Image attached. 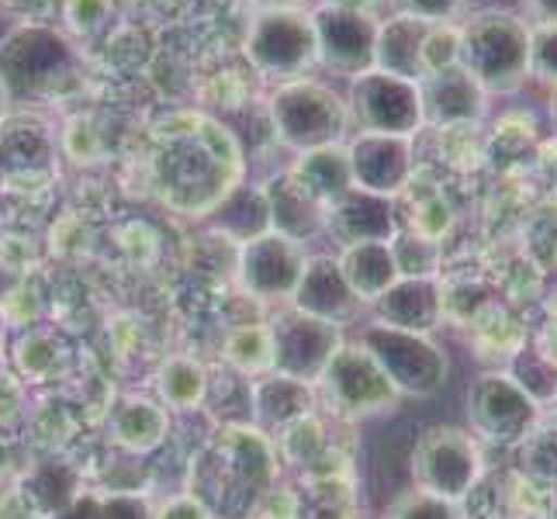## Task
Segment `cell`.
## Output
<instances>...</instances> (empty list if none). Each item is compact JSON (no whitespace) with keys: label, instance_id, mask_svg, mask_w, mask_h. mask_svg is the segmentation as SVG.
Returning a JSON list of instances; mask_svg holds the SVG:
<instances>
[{"label":"cell","instance_id":"obj_1","mask_svg":"<svg viewBox=\"0 0 557 519\" xmlns=\"http://www.w3.org/2000/svg\"><path fill=\"white\" fill-rule=\"evenodd\" d=\"M157 181L166 205L205 215L239 177V146L208 119H181L157 132Z\"/></svg>","mask_w":557,"mask_h":519},{"label":"cell","instance_id":"obj_2","mask_svg":"<svg viewBox=\"0 0 557 519\" xmlns=\"http://www.w3.org/2000/svg\"><path fill=\"white\" fill-rule=\"evenodd\" d=\"M460 66L482 90L516 94L530 76V25L512 11H478L460 22Z\"/></svg>","mask_w":557,"mask_h":519},{"label":"cell","instance_id":"obj_3","mask_svg":"<svg viewBox=\"0 0 557 519\" xmlns=\"http://www.w3.org/2000/svg\"><path fill=\"white\" fill-rule=\"evenodd\" d=\"M271 111V128L277 143H284L295 152H312L322 146L347 143L350 114L343 94L312 76H298V81H284L267 98Z\"/></svg>","mask_w":557,"mask_h":519},{"label":"cell","instance_id":"obj_4","mask_svg":"<svg viewBox=\"0 0 557 519\" xmlns=\"http://www.w3.org/2000/svg\"><path fill=\"white\" fill-rule=\"evenodd\" d=\"M398 398L401 395L392 378L360 343H343L315 381V401H322L325 412L343 422L392 412Z\"/></svg>","mask_w":557,"mask_h":519},{"label":"cell","instance_id":"obj_5","mask_svg":"<svg viewBox=\"0 0 557 519\" xmlns=\"http://www.w3.org/2000/svg\"><path fill=\"white\" fill-rule=\"evenodd\" d=\"M73 66V42L55 25H17L0 42V81L8 84L11 98L52 94Z\"/></svg>","mask_w":557,"mask_h":519},{"label":"cell","instance_id":"obj_6","mask_svg":"<svg viewBox=\"0 0 557 519\" xmlns=\"http://www.w3.org/2000/svg\"><path fill=\"white\" fill-rule=\"evenodd\" d=\"M488 474L482 444L457 427H430L412 447V482L419 492L465 503L471 489Z\"/></svg>","mask_w":557,"mask_h":519},{"label":"cell","instance_id":"obj_7","mask_svg":"<svg viewBox=\"0 0 557 519\" xmlns=\"http://www.w3.org/2000/svg\"><path fill=\"white\" fill-rule=\"evenodd\" d=\"M243 55L267 81H298L319 66L312 11H257L246 32Z\"/></svg>","mask_w":557,"mask_h":519},{"label":"cell","instance_id":"obj_8","mask_svg":"<svg viewBox=\"0 0 557 519\" xmlns=\"http://www.w3.org/2000/svg\"><path fill=\"white\" fill-rule=\"evenodd\" d=\"M357 343L381 363V371L392 378L398 395L430 398L447 384L450 360L444 354V346H436L430 336L371 322Z\"/></svg>","mask_w":557,"mask_h":519},{"label":"cell","instance_id":"obj_9","mask_svg":"<svg viewBox=\"0 0 557 519\" xmlns=\"http://www.w3.org/2000/svg\"><path fill=\"white\" fill-rule=\"evenodd\" d=\"M544 419V409L503 368L485 371L468 388V433L478 444L516 447Z\"/></svg>","mask_w":557,"mask_h":519},{"label":"cell","instance_id":"obj_10","mask_svg":"<svg viewBox=\"0 0 557 519\" xmlns=\"http://www.w3.org/2000/svg\"><path fill=\"white\" fill-rule=\"evenodd\" d=\"M343 101H347L354 132L416 139V132L422 128V101L416 81H401V76L392 73L368 70L354 76Z\"/></svg>","mask_w":557,"mask_h":519},{"label":"cell","instance_id":"obj_11","mask_svg":"<svg viewBox=\"0 0 557 519\" xmlns=\"http://www.w3.org/2000/svg\"><path fill=\"white\" fill-rule=\"evenodd\" d=\"M315 25V49L319 66L336 76H360L374 70V46H377V17L368 11H347L319 4L312 11Z\"/></svg>","mask_w":557,"mask_h":519},{"label":"cell","instance_id":"obj_12","mask_svg":"<svg viewBox=\"0 0 557 519\" xmlns=\"http://www.w3.org/2000/svg\"><path fill=\"white\" fill-rule=\"evenodd\" d=\"M305 257L301 243L287 239L274 228L253 236V239H243L239 246V257H236V271L239 281L249 292V298L257 301H274V298H287L292 301L298 292V281L305 274Z\"/></svg>","mask_w":557,"mask_h":519},{"label":"cell","instance_id":"obj_13","mask_svg":"<svg viewBox=\"0 0 557 519\" xmlns=\"http://www.w3.org/2000/svg\"><path fill=\"white\" fill-rule=\"evenodd\" d=\"M274 330V371L284 378H295L305 384H315L319 374L325 371V363L333 360V354L343 346V333L339 325L305 316V312H292L281 322L271 325Z\"/></svg>","mask_w":557,"mask_h":519},{"label":"cell","instance_id":"obj_14","mask_svg":"<svg viewBox=\"0 0 557 519\" xmlns=\"http://www.w3.org/2000/svg\"><path fill=\"white\" fill-rule=\"evenodd\" d=\"M347 157H350L354 187L371 190V195H381V198L406 195L409 181L416 177L412 139L357 132V136L347 143Z\"/></svg>","mask_w":557,"mask_h":519},{"label":"cell","instance_id":"obj_15","mask_svg":"<svg viewBox=\"0 0 557 519\" xmlns=\"http://www.w3.org/2000/svg\"><path fill=\"white\" fill-rule=\"evenodd\" d=\"M419 101H422V128L426 125L433 128L478 125L488 111V94L465 66L422 76Z\"/></svg>","mask_w":557,"mask_h":519},{"label":"cell","instance_id":"obj_16","mask_svg":"<svg viewBox=\"0 0 557 519\" xmlns=\"http://www.w3.org/2000/svg\"><path fill=\"white\" fill-rule=\"evenodd\" d=\"M381 325L430 336L444 325V281L440 277H398L374 301Z\"/></svg>","mask_w":557,"mask_h":519},{"label":"cell","instance_id":"obj_17","mask_svg":"<svg viewBox=\"0 0 557 519\" xmlns=\"http://www.w3.org/2000/svg\"><path fill=\"white\" fill-rule=\"evenodd\" d=\"M325 228L343 243H392L398 233V215H395V201L371 195V190H347L336 205L325 211Z\"/></svg>","mask_w":557,"mask_h":519},{"label":"cell","instance_id":"obj_18","mask_svg":"<svg viewBox=\"0 0 557 519\" xmlns=\"http://www.w3.org/2000/svg\"><path fill=\"white\" fill-rule=\"evenodd\" d=\"M292 301L298 312L325 319V322L339 325V330L363 309L333 257H312L305 263V274L298 281V292Z\"/></svg>","mask_w":557,"mask_h":519},{"label":"cell","instance_id":"obj_19","mask_svg":"<svg viewBox=\"0 0 557 519\" xmlns=\"http://www.w3.org/2000/svg\"><path fill=\"white\" fill-rule=\"evenodd\" d=\"M263 205H267V215H271V228L287 239L305 243L325 233V208L315 198L305 195L292 173H281L277 181H271Z\"/></svg>","mask_w":557,"mask_h":519},{"label":"cell","instance_id":"obj_20","mask_svg":"<svg viewBox=\"0 0 557 519\" xmlns=\"http://www.w3.org/2000/svg\"><path fill=\"white\" fill-rule=\"evenodd\" d=\"M426 22H416L406 14H392L388 22L377 25L374 46V70L401 76V81H422V46H426Z\"/></svg>","mask_w":557,"mask_h":519},{"label":"cell","instance_id":"obj_21","mask_svg":"<svg viewBox=\"0 0 557 519\" xmlns=\"http://www.w3.org/2000/svg\"><path fill=\"white\" fill-rule=\"evenodd\" d=\"M301 184V190L309 198H315L325 211L336 205L347 190H354V173H350V157L347 143L339 146H322L312 152H298L295 166L287 170Z\"/></svg>","mask_w":557,"mask_h":519},{"label":"cell","instance_id":"obj_22","mask_svg":"<svg viewBox=\"0 0 557 519\" xmlns=\"http://www.w3.org/2000/svg\"><path fill=\"white\" fill-rule=\"evenodd\" d=\"M343 277L360 305H374L398 281V267L392 257V243H354L343 246L336 257Z\"/></svg>","mask_w":557,"mask_h":519},{"label":"cell","instance_id":"obj_23","mask_svg":"<svg viewBox=\"0 0 557 519\" xmlns=\"http://www.w3.org/2000/svg\"><path fill=\"white\" fill-rule=\"evenodd\" d=\"M111 422V440L119 444L122 450L132 454H146V450H157L163 444V436L170 430V416L163 406L149 398H125L119 409L108 412Z\"/></svg>","mask_w":557,"mask_h":519},{"label":"cell","instance_id":"obj_24","mask_svg":"<svg viewBox=\"0 0 557 519\" xmlns=\"http://www.w3.org/2000/svg\"><path fill=\"white\" fill-rule=\"evenodd\" d=\"M157 392L166 409H177V412L201 409V401L208 398V374L201 368V360L187 354L166 357L157 371Z\"/></svg>","mask_w":557,"mask_h":519},{"label":"cell","instance_id":"obj_25","mask_svg":"<svg viewBox=\"0 0 557 519\" xmlns=\"http://www.w3.org/2000/svg\"><path fill=\"white\" fill-rule=\"evenodd\" d=\"M225 363H233L239 374H267L274 371V330L263 322H239L225 333L222 343Z\"/></svg>","mask_w":557,"mask_h":519},{"label":"cell","instance_id":"obj_26","mask_svg":"<svg viewBox=\"0 0 557 519\" xmlns=\"http://www.w3.org/2000/svg\"><path fill=\"white\" fill-rule=\"evenodd\" d=\"M520 474L530 478L536 485H557V422L541 419L536 427L512 447Z\"/></svg>","mask_w":557,"mask_h":519},{"label":"cell","instance_id":"obj_27","mask_svg":"<svg viewBox=\"0 0 557 519\" xmlns=\"http://www.w3.org/2000/svg\"><path fill=\"white\" fill-rule=\"evenodd\" d=\"M520 388L536 401L541 409H547V406H554L557 401V368L554 363L536 350L533 343H527L520 354H512L509 357V363L503 368Z\"/></svg>","mask_w":557,"mask_h":519},{"label":"cell","instance_id":"obj_28","mask_svg":"<svg viewBox=\"0 0 557 519\" xmlns=\"http://www.w3.org/2000/svg\"><path fill=\"white\" fill-rule=\"evenodd\" d=\"M392 257L398 267V277H440L444 249H440V243L409 233V228H398L392 239Z\"/></svg>","mask_w":557,"mask_h":519},{"label":"cell","instance_id":"obj_29","mask_svg":"<svg viewBox=\"0 0 557 519\" xmlns=\"http://www.w3.org/2000/svg\"><path fill=\"white\" fill-rule=\"evenodd\" d=\"M460 66V22H440L430 25L426 46H422V73H444Z\"/></svg>","mask_w":557,"mask_h":519},{"label":"cell","instance_id":"obj_30","mask_svg":"<svg viewBox=\"0 0 557 519\" xmlns=\"http://www.w3.org/2000/svg\"><path fill=\"white\" fill-rule=\"evenodd\" d=\"M60 350H55V343L46 336V333H28L17 346V368L22 374L32 381V384H46L55 371H60Z\"/></svg>","mask_w":557,"mask_h":519},{"label":"cell","instance_id":"obj_31","mask_svg":"<svg viewBox=\"0 0 557 519\" xmlns=\"http://www.w3.org/2000/svg\"><path fill=\"white\" fill-rule=\"evenodd\" d=\"M450 225H454V208H450V201L444 195H440V190H433V195L416 201L412 219H409L406 228L416 236H422V239H430V243H440L450 233Z\"/></svg>","mask_w":557,"mask_h":519},{"label":"cell","instance_id":"obj_32","mask_svg":"<svg viewBox=\"0 0 557 519\" xmlns=\"http://www.w3.org/2000/svg\"><path fill=\"white\" fill-rule=\"evenodd\" d=\"M384 519H465V512H460L457 503H447V498H436V495L412 489L395 498Z\"/></svg>","mask_w":557,"mask_h":519},{"label":"cell","instance_id":"obj_33","mask_svg":"<svg viewBox=\"0 0 557 519\" xmlns=\"http://www.w3.org/2000/svg\"><path fill=\"white\" fill-rule=\"evenodd\" d=\"M114 11V0H60V17L70 35H98Z\"/></svg>","mask_w":557,"mask_h":519},{"label":"cell","instance_id":"obj_34","mask_svg":"<svg viewBox=\"0 0 557 519\" xmlns=\"http://www.w3.org/2000/svg\"><path fill=\"white\" fill-rule=\"evenodd\" d=\"M530 76L557 87V22L530 25Z\"/></svg>","mask_w":557,"mask_h":519},{"label":"cell","instance_id":"obj_35","mask_svg":"<svg viewBox=\"0 0 557 519\" xmlns=\"http://www.w3.org/2000/svg\"><path fill=\"white\" fill-rule=\"evenodd\" d=\"M249 519H301V492L274 482L260 495V503L253 506Z\"/></svg>","mask_w":557,"mask_h":519},{"label":"cell","instance_id":"obj_36","mask_svg":"<svg viewBox=\"0 0 557 519\" xmlns=\"http://www.w3.org/2000/svg\"><path fill=\"white\" fill-rule=\"evenodd\" d=\"M460 4H465V0H392L395 14L416 17V22H426V25L454 22Z\"/></svg>","mask_w":557,"mask_h":519},{"label":"cell","instance_id":"obj_37","mask_svg":"<svg viewBox=\"0 0 557 519\" xmlns=\"http://www.w3.org/2000/svg\"><path fill=\"white\" fill-rule=\"evenodd\" d=\"M0 11L17 25H49L60 14V0H0Z\"/></svg>","mask_w":557,"mask_h":519},{"label":"cell","instance_id":"obj_38","mask_svg":"<svg viewBox=\"0 0 557 519\" xmlns=\"http://www.w3.org/2000/svg\"><path fill=\"white\" fill-rule=\"evenodd\" d=\"M152 519H215V512H211L198 495H177L170 498L166 506H160L157 512H152Z\"/></svg>","mask_w":557,"mask_h":519},{"label":"cell","instance_id":"obj_39","mask_svg":"<svg viewBox=\"0 0 557 519\" xmlns=\"http://www.w3.org/2000/svg\"><path fill=\"white\" fill-rule=\"evenodd\" d=\"M22 416V381L0 368V422Z\"/></svg>","mask_w":557,"mask_h":519},{"label":"cell","instance_id":"obj_40","mask_svg":"<svg viewBox=\"0 0 557 519\" xmlns=\"http://www.w3.org/2000/svg\"><path fill=\"white\" fill-rule=\"evenodd\" d=\"M533 346L557 368V301L550 305V312H547V319L541 325V333H536V343Z\"/></svg>","mask_w":557,"mask_h":519},{"label":"cell","instance_id":"obj_41","mask_svg":"<svg viewBox=\"0 0 557 519\" xmlns=\"http://www.w3.org/2000/svg\"><path fill=\"white\" fill-rule=\"evenodd\" d=\"M527 25H550L557 22V0H523Z\"/></svg>","mask_w":557,"mask_h":519},{"label":"cell","instance_id":"obj_42","mask_svg":"<svg viewBox=\"0 0 557 519\" xmlns=\"http://www.w3.org/2000/svg\"><path fill=\"white\" fill-rule=\"evenodd\" d=\"M257 11H298L305 8L309 0H253Z\"/></svg>","mask_w":557,"mask_h":519},{"label":"cell","instance_id":"obj_43","mask_svg":"<svg viewBox=\"0 0 557 519\" xmlns=\"http://www.w3.org/2000/svg\"><path fill=\"white\" fill-rule=\"evenodd\" d=\"M322 4H330V8H347V11H374L377 0H322Z\"/></svg>","mask_w":557,"mask_h":519},{"label":"cell","instance_id":"obj_44","mask_svg":"<svg viewBox=\"0 0 557 519\" xmlns=\"http://www.w3.org/2000/svg\"><path fill=\"white\" fill-rule=\"evenodd\" d=\"M11 104H14L11 90H8V84H4V81H0V125L8 122V114H11Z\"/></svg>","mask_w":557,"mask_h":519},{"label":"cell","instance_id":"obj_45","mask_svg":"<svg viewBox=\"0 0 557 519\" xmlns=\"http://www.w3.org/2000/svg\"><path fill=\"white\" fill-rule=\"evenodd\" d=\"M506 519H544V516H506Z\"/></svg>","mask_w":557,"mask_h":519}]
</instances>
